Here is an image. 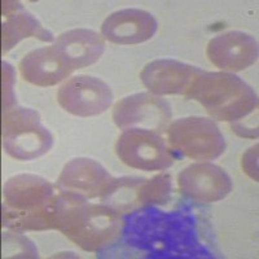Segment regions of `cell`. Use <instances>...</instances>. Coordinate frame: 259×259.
<instances>
[{"label": "cell", "mask_w": 259, "mask_h": 259, "mask_svg": "<svg viewBox=\"0 0 259 259\" xmlns=\"http://www.w3.org/2000/svg\"><path fill=\"white\" fill-rule=\"evenodd\" d=\"M121 244L147 258H211L193 217L148 206L124 219Z\"/></svg>", "instance_id": "6da1fadb"}, {"label": "cell", "mask_w": 259, "mask_h": 259, "mask_svg": "<svg viewBox=\"0 0 259 259\" xmlns=\"http://www.w3.org/2000/svg\"><path fill=\"white\" fill-rule=\"evenodd\" d=\"M55 228L85 251H103L119 241L124 218L106 203H92L60 192L55 202Z\"/></svg>", "instance_id": "7a4b0ae2"}, {"label": "cell", "mask_w": 259, "mask_h": 259, "mask_svg": "<svg viewBox=\"0 0 259 259\" xmlns=\"http://www.w3.org/2000/svg\"><path fill=\"white\" fill-rule=\"evenodd\" d=\"M56 189L45 178L16 175L4 186V226L16 231L55 228Z\"/></svg>", "instance_id": "3957f363"}, {"label": "cell", "mask_w": 259, "mask_h": 259, "mask_svg": "<svg viewBox=\"0 0 259 259\" xmlns=\"http://www.w3.org/2000/svg\"><path fill=\"white\" fill-rule=\"evenodd\" d=\"M212 118L236 123L258 108V96L240 77L227 71H203L187 92Z\"/></svg>", "instance_id": "277c9868"}, {"label": "cell", "mask_w": 259, "mask_h": 259, "mask_svg": "<svg viewBox=\"0 0 259 259\" xmlns=\"http://www.w3.org/2000/svg\"><path fill=\"white\" fill-rule=\"evenodd\" d=\"M52 145V134L36 110L16 106L4 113L3 147L12 158L31 161L48 153Z\"/></svg>", "instance_id": "5b68a950"}, {"label": "cell", "mask_w": 259, "mask_h": 259, "mask_svg": "<svg viewBox=\"0 0 259 259\" xmlns=\"http://www.w3.org/2000/svg\"><path fill=\"white\" fill-rule=\"evenodd\" d=\"M166 131L171 148L193 161H214L226 149L223 134L212 119L180 118L172 122Z\"/></svg>", "instance_id": "8992f818"}, {"label": "cell", "mask_w": 259, "mask_h": 259, "mask_svg": "<svg viewBox=\"0 0 259 259\" xmlns=\"http://www.w3.org/2000/svg\"><path fill=\"white\" fill-rule=\"evenodd\" d=\"M115 153L124 165L142 171L166 170L175 161L165 139L143 128L124 130L115 144Z\"/></svg>", "instance_id": "52a82bcc"}, {"label": "cell", "mask_w": 259, "mask_h": 259, "mask_svg": "<svg viewBox=\"0 0 259 259\" xmlns=\"http://www.w3.org/2000/svg\"><path fill=\"white\" fill-rule=\"evenodd\" d=\"M172 112L165 99L148 92L123 97L113 109V121L121 130L143 128L162 133L170 124Z\"/></svg>", "instance_id": "ba28073f"}, {"label": "cell", "mask_w": 259, "mask_h": 259, "mask_svg": "<svg viewBox=\"0 0 259 259\" xmlns=\"http://www.w3.org/2000/svg\"><path fill=\"white\" fill-rule=\"evenodd\" d=\"M57 101L70 114L82 118L95 117L109 109L113 103V91L100 78L77 75L60 87Z\"/></svg>", "instance_id": "9c48e42d"}, {"label": "cell", "mask_w": 259, "mask_h": 259, "mask_svg": "<svg viewBox=\"0 0 259 259\" xmlns=\"http://www.w3.org/2000/svg\"><path fill=\"white\" fill-rule=\"evenodd\" d=\"M118 178L91 158H74L62 168L57 180L60 192L75 194L84 200L100 198L101 201L113 191Z\"/></svg>", "instance_id": "30bf717a"}, {"label": "cell", "mask_w": 259, "mask_h": 259, "mask_svg": "<svg viewBox=\"0 0 259 259\" xmlns=\"http://www.w3.org/2000/svg\"><path fill=\"white\" fill-rule=\"evenodd\" d=\"M178 186L183 194L197 202H217L232 192L230 175L211 162L189 165L178 177Z\"/></svg>", "instance_id": "8fae6325"}, {"label": "cell", "mask_w": 259, "mask_h": 259, "mask_svg": "<svg viewBox=\"0 0 259 259\" xmlns=\"http://www.w3.org/2000/svg\"><path fill=\"white\" fill-rule=\"evenodd\" d=\"M202 73V69L179 60L159 59L145 65L140 79L156 96L187 95Z\"/></svg>", "instance_id": "7c38bea8"}, {"label": "cell", "mask_w": 259, "mask_h": 259, "mask_svg": "<svg viewBox=\"0 0 259 259\" xmlns=\"http://www.w3.org/2000/svg\"><path fill=\"white\" fill-rule=\"evenodd\" d=\"M258 43L254 36L242 31H227L209 41L206 55L221 70L242 71L258 59Z\"/></svg>", "instance_id": "4fadbf2b"}, {"label": "cell", "mask_w": 259, "mask_h": 259, "mask_svg": "<svg viewBox=\"0 0 259 259\" xmlns=\"http://www.w3.org/2000/svg\"><path fill=\"white\" fill-rule=\"evenodd\" d=\"M158 29L153 15L138 8H126L112 13L101 25V35L110 43L140 45L152 39Z\"/></svg>", "instance_id": "5bb4252c"}, {"label": "cell", "mask_w": 259, "mask_h": 259, "mask_svg": "<svg viewBox=\"0 0 259 259\" xmlns=\"http://www.w3.org/2000/svg\"><path fill=\"white\" fill-rule=\"evenodd\" d=\"M53 47L74 71L100 60L105 51V39L94 30L73 29L60 34Z\"/></svg>", "instance_id": "9a60e30c"}, {"label": "cell", "mask_w": 259, "mask_h": 259, "mask_svg": "<svg viewBox=\"0 0 259 259\" xmlns=\"http://www.w3.org/2000/svg\"><path fill=\"white\" fill-rule=\"evenodd\" d=\"M20 73L26 82L38 87H51L73 73L53 46L32 50L21 60Z\"/></svg>", "instance_id": "2e32d148"}, {"label": "cell", "mask_w": 259, "mask_h": 259, "mask_svg": "<svg viewBox=\"0 0 259 259\" xmlns=\"http://www.w3.org/2000/svg\"><path fill=\"white\" fill-rule=\"evenodd\" d=\"M3 15L7 18L2 27L3 53L12 50L21 40L32 36L41 41H55L52 32L41 26L40 22L26 12L18 2H4Z\"/></svg>", "instance_id": "e0dca14e"}, {"label": "cell", "mask_w": 259, "mask_h": 259, "mask_svg": "<svg viewBox=\"0 0 259 259\" xmlns=\"http://www.w3.org/2000/svg\"><path fill=\"white\" fill-rule=\"evenodd\" d=\"M172 184L167 174H161L152 179H143L138 189L139 207H148L152 205H163L171 197Z\"/></svg>", "instance_id": "ac0fdd59"}, {"label": "cell", "mask_w": 259, "mask_h": 259, "mask_svg": "<svg viewBox=\"0 0 259 259\" xmlns=\"http://www.w3.org/2000/svg\"><path fill=\"white\" fill-rule=\"evenodd\" d=\"M3 250L7 258H36L38 250L25 236L12 232L3 233Z\"/></svg>", "instance_id": "d6986e66"}, {"label": "cell", "mask_w": 259, "mask_h": 259, "mask_svg": "<svg viewBox=\"0 0 259 259\" xmlns=\"http://www.w3.org/2000/svg\"><path fill=\"white\" fill-rule=\"evenodd\" d=\"M15 69L8 64L3 62V110L4 113L15 109L17 106V100L15 95Z\"/></svg>", "instance_id": "ffe728a7"}, {"label": "cell", "mask_w": 259, "mask_h": 259, "mask_svg": "<svg viewBox=\"0 0 259 259\" xmlns=\"http://www.w3.org/2000/svg\"><path fill=\"white\" fill-rule=\"evenodd\" d=\"M242 170L247 177L258 182V144L251 147L246 153L242 156Z\"/></svg>", "instance_id": "44dd1931"}]
</instances>
